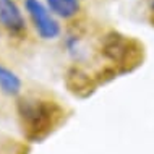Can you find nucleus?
<instances>
[{
	"label": "nucleus",
	"instance_id": "nucleus-1",
	"mask_svg": "<svg viewBox=\"0 0 154 154\" xmlns=\"http://www.w3.org/2000/svg\"><path fill=\"white\" fill-rule=\"evenodd\" d=\"M21 130L29 141H41L55 130L65 112L57 101L42 96L21 97L16 104Z\"/></svg>",
	"mask_w": 154,
	"mask_h": 154
},
{
	"label": "nucleus",
	"instance_id": "nucleus-2",
	"mask_svg": "<svg viewBox=\"0 0 154 154\" xmlns=\"http://www.w3.org/2000/svg\"><path fill=\"white\" fill-rule=\"evenodd\" d=\"M101 49L104 57L119 65L133 63L143 54V47L135 39L119 34V32H109L107 36H104Z\"/></svg>",
	"mask_w": 154,
	"mask_h": 154
},
{
	"label": "nucleus",
	"instance_id": "nucleus-3",
	"mask_svg": "<svg viewBox=\"0 0 154 154\" xmlns=\"http://www.w3.org/2000/svg\"><path fill=\"white\" fill-rule=\"evenodd\" d=\"M24 8H26L32 24H34L37 34L42 39L51 41L60 36V23L55 20V16L47 8V5H44L41 0H24Z\"/></svg>",
	"mask_w": 154,
	"mask_h": 154
},
{
	"label": "nucleus",
	"instance_id": "nucleus-4",
	"mask_svg": "<svg viewBox=\"0 0 154 154\" xmlns=\"http://www.w3.org/2000/svg\"><path fill=\"white\" fill-rule=\"evenodd\" d=\"M0 26L15 36L26 31V20L15 0H0Z\"/></svg>",
	"mask_w": 154,
	"mask_h": 154
},
{
	"label": "nucleus",
	"instance_id": "nucleus-5",
	"mask_svg": "<svg viewBox=\"0 0 154 154\" xmlns=\"http://www.w3.org/2000/svg\"><path fill=\"white\" fill-rule=\"evenodd\" d=\"M47 8L55 16L72 20L81 11V0H45Z\"/></svg>",
	"mask_w": 154,
	"mask_h": 154
},
{
	"label": "nucleus",
	"instance_id": "nucleus-6",
	"mask_svg": "<svg viewBox=\"0 0 154 154\" xmlns=\"http://www.w3.org/2000/svg\"><path fill=\"white\" fill-rule=\"evenodd\" d=\"M21 88L23 83L18 75L7 66L0 65V91L8 96H18L21 93Z\"/></svg>",
	"mask_w": 154,
	"mask_h": 154
},
{
	"label": "nucleus",
	"instance_id": "nucleus-7",
	"mask_svg": "<svg viewBox=\"0 0 154 154\" xmlns=\"http://www.w3.org/2000/svg\"><path fill=\"white\" fill-rule=\"evenodd\" d=\"M148 13H149V21L154 26V0H148Z\"/></svg>",
	"mask_w": 154,
	"mask_h": 154
}]
</instances>
